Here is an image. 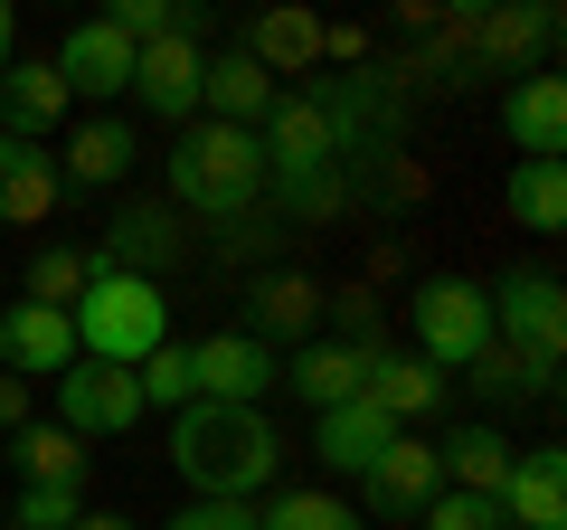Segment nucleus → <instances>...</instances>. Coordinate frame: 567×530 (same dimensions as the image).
Here are the masks:
<instances>
[{
  "mask_svg": "<svg viewBox=\"0 0 567 530\" xmlns=\"http://www.w3.org/2000/svg\"><path fill=\"white\" fill-rule=\"evenodd\" d=\"M416 521H425V530H511V521H502V502H473V492H435Z\"/></svg>",
  "mask_w": 567,
  "mask_h": 530,
  "instance_id": "obj_32",
  "label": "nucleus"
},
{
  "mask_svg": "<svg viewBox=\"0 0 567 530\" xmlns=\"http://www.w3.org/2000/svg\"><path fill=\"white\" fill-rule=\"evenodd\" d=\"M312 304H322V294H312L303 275H293V285H265V304H256V313H265V323H284V332H293V323H312Z\"/></svg>",
  "mask_w": 567,
  "mask_h": 530,
  "instance_id": "obj_34",
  "label": "nucleus"
},
{
  "mask_svg": "<svg viewBox=\"0 0 567 530\" xmlns=\"http://www.w3.org/2000/svg\"><path fill=\"white\" fill-rule=\"evenodd\" d=\"M20 473H29V483H76V473H85V436H66V427H20Z\"/></svg>",
  "mask_w": 567,
  "mask_h": 530,
  "instance_id": "obj_26",
  "label": "nucleus"
},
{
  "mask_svg": "<svg viewBox=\"0 0 567 530\" xmlns=\"http://www.w3.org/2000/svg\"><path fill=\"white\" fill-rule=\"evenodd\" d=\"M133 388H142V408H189L199 388H189V350L162 342L152 360H133Z\"/></svg>",
  "mask_w": 567,
  "mask_h": 530,
  "instance_id": "obj_29",
  "label": "nucleus"
},
{
  "mask_svg": "<svg viewBox=\"0 0 567 530\" xmlns=\"http://www.w3.org/2000/svg\"><path fill=\"white\" fill-rule=\"evenodd\" d=\"M162 530H256V511L246 502H189L181 521H162Z\"/></svg>",
  "mask_w": 567,
  "mask_h": 530,
  "instance_id": "obj_35",
  "label": "nucleus"
},
{
  "mask_svg": "<svg viewBox=\"0 0 567 530\" xmlns=\"http://www.w3.org/2000/svg\"><path fill=\"white\" fill-rule=\"evenodd\" d=\"M483 304H492V332L511 323V350L548 379V369H558V342H567V294H558V275H502Z\"/></svg>",
  "mask_w": 567,
  "mask_h": 530,
  "instance_id": "obj_6",
  "label": "nucleus"
},
{
  "mask_svg": "<svg viewBox=\"0 0 567 530\" xmlns=\"http://www.w3.org/2000/svg\"><path fill=\"white\" fill-rule=\"evenodd\" d=\"M435 388H445V379H435V369H425L416 350H398V360L379 350V360H369V398H379V408L398 417V427H406V417H425V408H435Z\"/></svg>",
  "mask_w": 567,
  "mask_h": 530,
  "instance_id": "obj_24",
  "label": "nucleus"
},
{
  "mask_svg": "<svg viewBox=\"0 0 567 530\" xmlns=\"http://www.w3.org/2000/svg\"><path fill=\"white\" fill-rule=\"evenodd\" d=\"M123 171H133V133H123L114 114H95V123H76V133H66V171H58V181L104 190V181H123Z\"/></svg>",
  "mask_w": 567,
  "mask_h": 530,
  "instance_id": "obj_23",
  "label": "nucleus"
},
{
  "mask_svg": "<svg viewBox=\"0 0 567 530\" xmlns=\"http://www.w3.org/2000/svg\"><path fill=\"white\" fill-rule=\"evenodd\" d=\"M275 427H265L256 408H208V398H189L181 427H171V465L189 473V492L199 502H246V492L275 473Z\"/></svg>",
  "mask_w": 567,
  "mask_h": 530,
  "instance_id": "obj_1",
  "label": "nucleus"
},
{
  "mask_svg": "<svg viewBox=\"0 0 567 530\" xmlns=\"http://www.w3.org/2000/svg\"><path fill=\"white\" fill-rule=\"evenodd\" d=\"M435 465L454 473V492H473V502H502V483H511V465H520V455H511L492 427H454L445 446H435Z\"/></svg>",
  "mask_w": 567,
  "mask_h": 530,
  "instance_id": "obj_18",
  "label": "nucleus"
},
{
  "mask_svg": "<svg viewBox=\"0 0 567 530\" xmlns=\"http://www.w3.org/2000/svg\"><path fill=\"white\" fill-rule=\"evenodd\" d=\"M0 114H10V133H20V143L58 133V114H66V77H58V67H10V77H0Z\"/></svg>",
  "mask_w": 567,
  "mask_h": 530,
  "instance_id": "obj_20",
  "label": "nucleus"
},
{
  "mask_svg": "<svg viewBox=\"0 0 567 530\" xmlns=\"http://www.w3.org/2000/svg\"><path fill=\"white\" fill-rule=\"evenodd\" d=\"M76 521H85L76 483H29V502H20V530H76Z\"/></svg>",
  "mask_w": 567,
  "mask_h": 530,
  "instance_id": "obj_33",
  "label": "nucleus"
},
{
  "mask_svg": "<svg viewBox=\"0 0 567 530\" xmlns=\"http://www.w3.org/2000/svg\"><path fill=\"white\" fill-rule=\"evenodd\" d=\"M256 530H360V511L331 502V492H284V502L256 511Z\"/></svg>",
  "mask_w": 567,
  "mask_h": 530,
  "instance_id": "obj_28",
  "label": "nucleus"
},
{
  "mask_svg": "<svg viewBox=\"0 0 567 530\" xmlns=\"http://www.w3.org/2000/svg\"><path fill=\"white\" fill-rule=\"evenodd\" d=\"M0 427H29V379H0Z\"/></svg>",
  "mask_w": 567,
  "mask_h": 530,
  "instance_id": "obj_36",
  "label": "nucleus"
},
{
  "mask_svg": "<svg viewBox=\"0 0 567 530\" xmlns=\"http://www.w3.org/2000/svg\"><path fill=\"white\" fill-rule=\"evenodd\" d=\"M0 360L29 369V379H58V369L76 360V323L48 313V304H10L0 313Z\"/></svg>",
  "mask_w": 567,
  "mask_h": 530,
  "instance_id": "obj_12",
  "label": "nucleus"
},
{
  "mask_svg": "<svg viewBox=\"0 0 567 530\" xmlns=\"http://www.w3.org/2000/svg\"><path fill=\"white\" fill-rule=\"evenodd\" d=\"M171 190L208 218H237L246 200L265 190V152L246 123H189L181 143H171Z\"/></svg>",
  "mask_w": 567,
  "mask_h": 530,
  "instance_id": "obj_3",
  "label": "nucleus"
},
{
  "mask_svg": "<svg viewBox=\"0 0 567 530\" xmlns=\"http://www.w3.org/2000/svg\"><path fill=\"white\" fill-rule=\"evenodd\" d=\"M548 39H558V10H492L483 20L492 58H520V48H548Z\"/></svg>",
  "mask_w": 567,
  "mask_h": 530,
  "instance_id": "obj_31",
  "label": "nucleus"
},
{
  "mask_svg": "<svg viewBox=\"0 0 567 530\" xmlns=\"http://www.w3.org/2000/svg\"><path fill=\"white\" fill-rule=\"evenodd\" d=\"M48 67L66 77V95H123V85H133V39H114L104 20H85Z\"/></svg>",
  "mask_w": 567,
  "mask_h": 530,
  "instance_id": "obj_16",
  "label": "nucleus"
},
{
  "mask_svg": "<svg viewBox=\"0 0 567 530\" xmlns=\"http://www.w3.org/2000/svg\"><path fill=\"white\" fill-rule=\"evenodd\" d=\"M369 360H379V350H369V332H360V342H312L303 360L284 369V388H293V398H312V408H350V398L369 388Z\"/></svg>",
  "mask_w": 567,
  "mask_h": 530,
  "instance_id": "obj_13",
  "label": "nucleus"
},
{
  "mask_svg": "<svg viewBox=\"0 0 567 530\" xmlns=\"http://www.w3.org/2000/svg\"><path fill=\"white\" fill-rule=\"evenodd\" d=\"M502 521H511V530H558V521H567V465H558V446H529L520 465H511Z\"/></svg>",
  "mask_w": 567,
  "mask_h": 530,
  "instance_id": "obj_15",
  "label": "nucleus"
},
{
  "mask_svg": "<svg viewBox=\"0 0 567 530\" xmlns=\"http://www.w3.org/2000/svg\"><path fill=\"white\" fill-rule=\"evenodd\" d=\"M199 39L189 29H171V39H152V48H133V95L152 104L162 123H189L199 114Z\"/></svg>",
  "mask_w": 567,
  "mask_h": 530,
  "instance_id": "obj_9",
  "label": "nucleus"
},
{
  "mask_svg": "<svg viewBox=\"0 0 567 530\" xmlns=\"http://www.w3.org/2000/svg\"><path fill=\"white\" fill-rule=\"evenodd\" d=\"M58 427L66 436H133L142 427V388L114 360H66L58 369Z\"/></svg>",
  "mask_w": 567,
  "mask_h": 530,
  "instance_id": "obj_7",
  "label": "nucleus"
},
{
  "mask_svg": "<svg viewBox=\"0 0 567 530\" xmlns=\"http://www.w3.org/2000/svg\"><path fill=\"white\" fill-rule=\"evenodd\" d=\"M256 152H265V171H284L293 190H312V181H331V162H341V123H331L322 95H275Z\"/></svg>",
  "mask_w": 567,
  "mask_h": 530,
  "instance_id": "obj_5",
  "label": "nucleus"
},
{
  "mask_svg": "<svg viewBox=\"0 0 567 530\" xmlns=\"http://www.w3.org/2000/svg\"><path fill=\"white\" fill-rule=\"evenodd\" d=\"M48 208H58V162H48L39 143H20V133H0V218L39 227Z\"/></svg>",
  "mask_w": 567,
  "mask_h": 530,
  "instance_id": "obj_17",
  "label": "nucleus"
},
{
  "mask_svg": "<svg viewBox=\"0 0 567 530\" xmlns=\"http://www.w3.org/2000/svg\"><path fill=\"white\" fill-rule=\"evenodd\" d=\"M464 369H473V388H483V398H511V388H548V379H539V369H529V360H520V350H511V342H502V332H492V342H483V350H473V360H464Z\"/></svg>",
  "mask_w": 567,
  "mask_h": 530,
  "instance_id": "obj_30",
  "label": "nucleus"
},
{
  "mask_svg": "<svg viewBox=\"0 0 567 530\" xmlns=\"http://www.w3.org/2000/svg\"><path fill=\"white\" fill-rule=\"evenodd\" d=\"M0 77H10V0H0Z\"/></svg>",
  "mask_w": 567,
  "mask_h": 530,
  "instance_id": "obj_38",
  "label": "nucleus"
},
{
  "mask_svg": "<svg viewBox=\"0 0 567 530\" xmlns=\"http://www.w3.org/2000/svg\"><path fill=\"white\" fill-rule=\"evenodd\" d=\"M511 218L539 227V237L567 227V171L558 162H520V171H511Z\"/></svg>",
  "mask_w": 567,
  "mask_h": 530,
  "instance_id": "obj_25",
  "label": "nucleus"
},
{
  "mask_svg": "<svg viewBox=\"0 0 567 530\" xmlns=\"http://www.w3.org/2000/svg\"><path fill=\"white\" fill-rule=\"evenodd\" d=\"M398 436H406V427H398V417H388L379 398L360 388L350 408H322V427H312V455H322L331 473H369L388 446H398Z\"/></svg>",
  "mask_w": 567,
  "mask_h": 530,
  "instance_id": "obj_10",
  "label": "nucleus"
},
{
  "mask_svg": "<svg viewBox=\"0 0 567 530\" xmlns=\"http://www.w3.org/2000/svg\"><path fill=\"white\" fill-rule=\"evenodd\" d=\"M76 294H85V256L76 246H39V256H29V304L76 313Z\"/></svg>",
  "mask_w": 567,
  "mask_h": 530,
  "instance_id": "obj_27",
  "label": "nucleus"
},
{
  "mask_svg": "<svg viewBox=\"0 0 567 530\" xmlns=\"http://www.w3.org/2000/svg\"><path fill=\"white\" fill-rule=\"evenodd\" d=\"M66 323H76V360H114V369L152 360L171 342V304H162L152 275H85Z\"/></svg>",
  "mask_w": 567,
  "mask_h": 530,
  "instance_id": "obj_2",
  "label": "nucleus"
},
{
  "mask_svg": "<svg viewBox=\"0 0 567 530\" xmlns=\"http://www.w3.org/2000/svg\"><path fill=\"white\" fill-rule=\"evenodd\" d=\"M171 246H181V227H171L162 208H133V218H114V237L85 256V275H152Z\"/></svg>",
  "mask_w": 567,
  "mask_h": 530,
  "instance_id": "obj_19",
  "label": "nucleus"
},
{
  "mask_svg": "<svg viewBox=\"0 0 567 530\" xmlns=\"http://www.w3.org/2000/svg\"><path fill=\"white\" fill-rule=\"evenodd\" d=\"M199 104H208V123H246V133H256V123L275 114V77H265L246 48H227V58L199 67Z\"/></svg>",
  "mask_w": 567,
  "mask_h": 530,
  "instance_id": "obj_14",
  "label": "nucleus"
},
{
  "mask_svg": "<svg viewBox=\"0 0 567 530\" xmlns=\"http://www.w3.org/2000/svg\"><path fill=\"white\" fill-rule=\"evenodd\" d=\"M369 483V511H388V521H416L425 502H435V483H445V465H435V446L425 436H398V446L379 455V465L360 473Z\"/></svg>",
  "mask_w": 567,
  "mask_h": 530,
  "instance_id": "obj_11",
  "label": "nucleus"
},
{
  "mask_svg": "<svg viewBox=\"0 0 567 530\" xmlns=\"http://www.w3.org/2000/svg\"><path fill=\"white\" fill-rule=\"evenodd\" d=\"M76 530H133V521H114V511H85V521Z\"/></svg>",
  "mask_w": 567,
  "mask_h": 530,
  "instance_id": "obj_37",
  "label": "nucleus"
},
{
  "mask_svg": "<svg viewBox=\"0 0 567 530\" xmlns=\"http://www.w3.org/2000/svg\"><path fill=\"white\" fill-rule=\"evenodd\" d=\"M511 143H520L529 162H558V143H567V85L558 77H529L520 95H511Z\"/></svg>",
  "mask_w": 567,
  "mask_h": 530,
  "instance_id": "obj_22",
  "label": "nucleus"
},
{
  "mask_svg": "<svg viewBox=\"0 0 567 530\" xmlns=\"http://www.w3.org/2000/svg\"><path fill=\"white\" fill-rule=\"evenodd\" d=\"M246 58H256L265 77H303V67L322 58V20H312V10H265L256 39H246Z\"/></svg>",
  "mask_w": 567,
  "mask_h": 530,
  "instance_id": "obj_21",
  "label": "nucleus"
},
{
  "mask_svg": "<svg viewBox=\"0 0 567 530\" xmlns=\"http://www.w3.org/2000/svg\"><path fill=\"white\" fill-rule=\"evenodd\" d=\"M275 379L284 369H275V350L256 332H208V342H189V388H199L208 408H256Z\"/></svg>",
  "mask_w": 567,
  "mask_h": 530,
  "instance_id": "obj_8",
  "label": "nucleus"
},
{
  "mask_svg": "<svg viewBox=\"0 0 567 530\" xmlns=\"http://www.w3.org/2000/svg\"><path fill=\"white\" fill-rule=\"evenodd\" d=\"M406 323H416V360H425V369H464L473 350L492 342V304H483V285H464V275L416 285Z\"/></svg>",
  "mask_w": 567,
  "mask_h": 530,
  "instance_id": "obj_4",
  "label": "nucleus"
}]
</instances>
